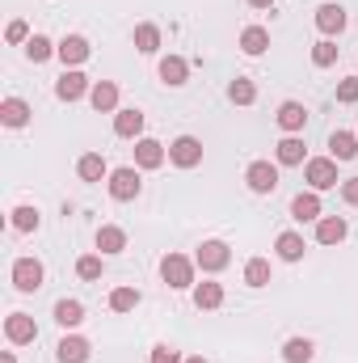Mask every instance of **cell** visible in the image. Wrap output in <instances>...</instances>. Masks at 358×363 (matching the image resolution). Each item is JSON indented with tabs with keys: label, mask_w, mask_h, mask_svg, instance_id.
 I'll use <instances>...</instances> for the list:
<instances>
[{
	"label": "cell",
	"mask_w": 358,
	"mask_h": 363,
	"mask_svg": "<svg viewBox=\"0 0 358 363\" xmlns=\"http://www.w3.org/2000/svg\"><path fill=\"white\" fill-rule=\"evenodd\" d=\"M304 182H308L312 190H333V186H337V161L312 157V161L304 165Z\"/></svg>",
	"instance_id": "obj_1"
},
{
	"label": "cell",
	"mask_w": 358,
	"mask_h": 363,
	"mask_svg": "<svg viewBox=\"0 0 358 363\" xmlns=\"http://www.w3.org/2000/svg\"><path fill=\"white\" fill-rule=\"evenodd\" d=\"M161 274H165V283L169 287H194V262L190 258H181V254H165V262H161Z\"/></svg>",
	"instance_id": "obj_2"
},
{
	"label": "cell",
	"mask_w": 358,
	"mask_h": 363,
	"mask_svg": "<svg viewBox=\"0 0 358 363\" xmlns=\"http://www.w3.org/2000/svg\"><path fill=\"white\" fill-rule=\"evenodd\" d=\"M194 262H198L207 274H215V271H224V267L232 262V250H228L224 241H202L198 254H194Z\"/></svg>",
	"instance_id": "obj_3"
},
{
	"label": "cell",
	"mask_w": 358,
	"mask_h": 363,
	"mask_svg": "<svg viewBox=\"0 0 358 363\" xmlns=\"http://www.w3.org/2000/svg\"><path fill=\"white\" fill-rule=\"evenodd\" d=\"M13 287L17 291H38L42 287V262L38 258H17L13 262Z\"/></svg>",
	"instance_id": "obj_4"
},
{
	"label": "cell",
	"mask_w": 358,
	"mask_h": 363,
	"mask_svg": "<svg viewBox=\"0 0 358 363\" xmlns=\"http://www.w3.org/2000/svg\"><path fill=\"white\" fill-rule=\"evenodd\" d=\"M245 182H249L253 194H274V190H278V165H270V161H253L249 174H245Z\"/></svg>",
	"instance_id": "obj_5"
},
{
	"label": "cell",
	"mask_w": 358,
	"mask_h": 363,
	"mask_svg": "<svg viewBox=\"0 0 358 363\" xmlns=\"http://www.w3.org/2000/svg\"><path fill=\"white\" fill-rule=\"evenodd\" d=\"M4 338H8L13 347H25V342H34V338H38V325H34V317H25V313H13V317H4Z\"/></svg>",
	"instance_id": "obj_6"
},
{
	"label": "cell",
	"mask_w": 358,
	"mask_h": 363,
	"mask_svg": "<svg viewBox=\"0 0 358 363\" xmlns=\"http://www.w3.org/2000/svg\"><path fill=\"white\" fill-rule=\"evenodd\" d=\"M169 161L181 165V169H194V165L202 161V144H198L194 135H178V140L169 144Z\"/></svg>",
	"instance_id": "obj_7"
},
{
	"label": "cell",
	"mask_w": 358,
	"mask_h": 363,
	"mask_svg": "<svg viewBox=\"0 0 358 363\" xmlns=\"http://www.w3.org/2000/svg\"><path fill=\"white\" fill-rule=\"evenodd\" d=\"M139 186H144V182H139V174H135L131 165H122V169L110 174V194H114L118 203H131V199L139 194Z\"/></svg>",
	"instance_id": "obj_8"
},
{
	"label": "cell",
	"mask_w": 358,
	"mask_h": 363,
	"mask_svg": "<svg viewBox=\"0 0 358 363\" xmlns=\"http://www.w3.org/2000/svg\"><path fill=\"white\" fill-rule=\"evenodd\" d=\"M85 93H89V77L76 72V68L55 81V97H59V101H76V97H85Z\"/></svg>",
	"instance_id": "obj_9"
},
{
	"label": "cell",
	"mask_w": 358,
	"mask_h": 363,
	"mask_svg": "<svg viewBox=\"0 0 358 363\" xmlns=\"http://www.w3.org/2000/svg\"><path fill=\"white\" fill-rule=\"evenodd\" d=\"M316 30L329 34V38L342 34V30H346V9H342V4H321V9H316Z\"/></svg>",
	"instance_id": "obj_10"
},
{
	"label": "cell",
	"mask_w": 358,
	"mask_h": 363,
	"mask_svg": "<svg viewBox=\"0 0 358 363\" xmlns=\"http://www.w3.org/2000/svg\"><path fill=\"white\" fill-rule=\"evenodd\" d=\"M135 165L139 169H161L165 165V144L161 140H139L135 144Z\"/></svg>",
	"instance_id": "obj_11"
},
{
	"label": "cell",
	"mask_w": 358,
	"mask_h": 363,
	"mask_svg": "<svg viewBox=\"0 0 358 363\" xmlns=\"http://www.w3.org/2000/svg\"><path fill=\"white\" fill-rule=\"evenodd\" d=\"M316 241L321 245H342L346 241V220L342 216H321L316 220Z\"/></svg>",
	"instance_id": "obj_12"
},
{
	"label": "cell",
	"mask_w": 358,
	"mask_h": 363,
	"mask_svg": "<svg viewBox=\"0 0 358 363\" xmlns=\"http://www.w3.org/2000/svg\"><path fill=\"white\" fill-rule=\"evenodd\" d=\"M89 101L97 114H110V110H118V85L114 81H97L89 89Z\"/></svg>",
	"instance_id": "obj_13"
},
{
	"label": "cell",
	"mask_w": 358,
	"mask_h": 363,
	"mask_svg": "<svg viewBox=\"0 0 358 363\" xmlns=\"http://www.w3.org/2000/svg\"><path fill=\"white\" fill-rule=\"evenodd\" d=\"M291 216H295L299 224H308V220H321V199H316V190H304V194H295V199H291Z\"/></svg>",
	"instance_id": "obj_14"
},
{
	"label": "cell",
	"mask_w": 358,
	"mask_h": 363,
	"mask_svg": "<svg viewBox=\"0 0 358 363\" xmlns=\"http://www.w3.org/2000/svg\"><path fill=\"white\" fill-rule=\"evenodd\" d=\"M304 123H308V110H304L299 101H282V106H278V127H282V131L295 135V131H304Z\"/></svg>",
	"instance_id": "obj_15"
},
{
	"label": "cell",
	"mask_w": 358,
	"mask_h": 363,
	"mask_svg": "<svg viewBox=\"0 0 358 363\" xmlns=\"http://www.w3.org/2000/svg\"><path fill=\"white\" fill-rule=\"evenodd\" d=\"M59 60H64V64H72V68H76V64H85V60H89V43H85L81 34H68V38L59 43Z\"/></svg>",
	"instance_id": "obj_16"
},
{
	"label": "cell",
	"mask_w": 358,
	"mask_h": 363,
	"mask_svg": "<svg viewBox=\"0 0 358 363\" xmlns=\"http://www.w3.org/2000/svg\"><path fill=\"white\" fill-rule=\"evenodd\" d=\"M0 123H4V127H25V123H30V106H25L21 97H4V106H0Z\"/></svg>",
	"instance_id": "obj_17"
},
{
	"label": "cell",
	"mask_w": 358,
	"mask_h": 363,
	"mask_svg": "<svg viewBox=\"0 0 358 363\" xmlns=\"http://www.w3.org/2000/svg\"><path fill=\"white\" fill-rule=\"evenodd\" d=\"M114 131H118L122 140H135V135L144 131V114H139V110H114Z\"/></svg>",
	"instance_id": "obj_18"
},
{
	"label": "cell",
	"mask_w": 358,
	"mask_h": 363,
	"mask_svg": "<svg viewBox=\"0 0 358 363\" xmlns=\"http://www.w3.org/2000/svg\"><path fill=\"white\" fill-rule=\"evenodd\" d=\"M274 157H278V165H308V161H304L308 152H304V140H299V135H287V140L274 148Z\"/></svg>",
	"instance_id": "obj_19"
},
{
	"label": "cell",
	"mask_w": 358,
	"mask_h": 363,
	"mask_svg": "<svg viewBox=\"0 0 358 363\" xmlns=\"http://www.w3.org/2000/svg\"><path fill=\"white\" fill-rule=\"evenodd\" d=\"M97 250H101V254H122V250H127V233L114 228V224L97 228Z\"/></svg>",
	"instance_id": "obj_20"
},
{
	"label": "cell",
	"mask_w": 358,
	"mask_h": 363,
	"mask_svg": "<svg viewBox=\"0 0 358 363\" xmlns=\"http://www.w3.org/2000/svg\"><path fill=\"white\" fill-rule=\"evenodd\" d=\"M55 321H59L64 330H76V325L85 321V304H81V300H59V304H55Z\"/></svg>",
	"instance_id": "obj_21"
},
{
	"label": "cell",
	"mask_w": 358,
	"mask_h": 363,
	"mask_svg": "<svg viewBox=\"0 0 358 363\" xmlns=\"http://www.w3.org/2000/svg\"><path fill=\"white\" fill-rule=\"evenodd\" d=\"M329 148H333V161H354L358 157V135H350V131H333Z\"/></svg>",
	"instance_id": "obj_22"
},
{
	"label": "cell",
	"mask_w": 358,
	"mask_h": 363,
	"mask_svg": "<svg viewBox=\"0 0 358 363\" xmlns=\"http://www.w3.org/2000/svg\"><path fill=\"white\" fill-rule=\"evenodd\" d=\"M55 351H59V363H85V359H89V342H85V338H76V334H72V338H64Z\"/></svg>",
	"instance_id": "obj_23"
},
{
	"label": "cell",
	"mask_w": 358,
	"mask_h": 363,
	"mask_svg": "<svg viewBox=\"0 0 358 363\" xmlns=\"http://www.w3.org/2000/svg\"><path fill=\"white\" fill-rule=\"evenodd\" d=\"M185 77H190V68H185L181 55H165L161 60V81L165 85H185Z\"/></svg>",
	"instance_id": "obj_24"
},
{
	"label": "cell",
	"mask_w": 358,
	"mask_h": 363,
	"mask_svg": "<svg viewBox=\"0 0 358 363\" xmlns=\"http://www.w3.org/2000/svg\"><path fill=\"white\" fill-rule=\"evenodd\" d=\"M76 174H81L85 182H101L105 174H110V169H105V157H101V152H85L81 165H76Z\"/></svg>",
	"instance_id": "obj_25"
},
{
	"label": "cell",
	"mask_w": 358,
	"mask_h": 363,
	"mask_svg": "<svg viewBox=\"0 0 358 363\" xmlns=\"http://www.w3.org/2000/svg\"><path fill=\"white\" fill-rule=\"evenodd\" d=\"M266 47H270V34L262 26H249V30L241 34V51H245V55H262Z\"/></svg>",
	"instance_id": "obj_26"
},
{
	"label": "cell",
	"mask_w": 358,
	"mask_h": 363,
	"mask_svg": "<svg viewBox=\"0 0 358 363\" xmlns=\"http://www.w3.org/2000/svg\"><path fill=\"white\" fill-rule=\"evenodd\" d=\"M25 55H30L34 64H42V60H51V55H59V47H51V38H47V34H30Z\"/></svg>",
	"instance_id": "obj_27"
},
{
	"label": "cell",
	"mask_w": 358,
	"mask_h": 363,
	"mask_svg": "<svg viewBox=\"0 0 358 363\" xmlns=\"http://www.w3.org/2000/svg\"><path fill=\"white\" fill-rule=\"evenodd\" d=\"M278 258L282 262H299L304 258V237L299 233H282L278 237Z\"/></svg>",
	"instance_id": "obj_28"
},
{
	"label": "cell",
	"mask_w": 358,
	"mask_h": 363,
	"mask_svg": "<svg viewBox=\"0 0 358 363\" xmlns=\"http://www.w3.org/2000/svg\"><path fill=\"white\" fill-rule=\"evenodd\" d=\"M194 304L198 308H219L224 304V287L219 283H198L194 287Z\"/></svg>",
	"instance_id": "obj_29"
},
{
	"label": "cell",
	"mask_w": 358,
	"mask_h": 363,
	"mask_svg": "<svg viewBox=\"0 0 358 363\" xmlns=\"http://www.w3.org/2000/svg\"><path fill=\"white\" fill-rule=\"evenodd\" d=\"M135 47H139L144 55H152V51L161 47V30H156L152 21H144V26H135Z\"/></svg>",
	"instance_id": "obj_30"
},
{
	"label": "cell",
	"mask_w": 358,
	"mask_h": 363,
	"mask_svg": "<svg viewBox=\"0 0 358 363\" xmlns=\"http://www.w3.org/2000/svg\"><path fill=\"white\" fill-rule=\"evenodd\" d=\"M110 308H114V313L139 308V291H135V287H114V291H110Z\"/></svg>",
	"instance_id": "obj_31"
},
{
	"label": "cell",
	"mask_w": 358,
	"mask_h": 363,
	"mask_svg": "<svg viewBox=\"0 0 358 363\" xmlns=\"http://www.w3.org/2000/svg\"><path fill=\"white\" fill-rule=\"evenodd\" d=\"M245 283H249V287H266L270 283V262L266 258H249V267H245Z\"/></svg>",
	"instance_id": "obj_32"
},
{
	"label": "cell",
	"mask_w": 358,
	"mask_h": 363,
	"mask_svg": "<svg viewBox=\"0 0 358 363\" xmlns=\"http://www.w3.org/2000/svg\"><path fill=\"white\" fill-rule=\"evenodd\" d=\"M282 359L287 363H308L312 359V342H308V338H291V342L282 347Z\"/></svg>",
	"instance_id": "obj_33"
},
{
	"label": "cell",
	"mask_w": 358,
	"mask_h": 363,
	"mask_svg": "<svg viewBox=\"0 0 358 363\" xmlns=\"http://www.w3.org/2000/svg\"><path fill=\"white\" fill-rule=\"evenodd\" d=\"M312 64H316V68H329V64H337V43H333V38H321V43L312 47Z\"/></svg>",
	"instance_id": "obj_34"
},
{
	"label": "cell",
	"mask_w": 358,
	"mask_h": 363,
	"mask_svg": "<svg viewBox=\"0 0 358 363\" xmlns=\"http://www.w3.org/2000/svg\"><path fill=\"white\" fill-rule=\"evenodd\" d=\"M228 97H232L236 106H253V97H258V89H253V81H245V77H236V81L228 85Z\"/></svg>",
	"instance_id": "obj_35"
},
{
	"label": "cell",
	"mask_w": 358,
	"mask_h": 363,
	"mask_svg": "<svg viewBox=\"0 0 358 363\" xmlns=\"http://www.w3.org/2000/svg\"><path fill=\"white\" fill-rule=\"evenodd\" d=\"M13 228L17 233H34L38 228V207H17L13 211Z\"/></svg>",
	"instance_id": "obj_36"
},
{
	"label": "cell",
	"mask_w": 358,
	"mask_h": 363,
	"mask_svg": "<svg viewBox=\"0 0 358 363\" xmlns=\"http://www.w3.org/2000/svg\"><path fill=\"white\" fill-rule=\"evenodd\" d=\"M76 274H81V279H101V258H97V254H85V258L76 262Z\"/></svg>",
	"instance_id": "obj_37"
},
{
	"label": "cell",
	"mask_w": 358,
	"mask_h": 363,
	"mask_svg": "<svg viewBox=\"0 0 358 363\" xmlns=\"http://www.w3.org/2000/svg\"><path fill=\"white\" fill-rule=\"evenodd\" d=\"M337 101H346V106L358 101V77H346V81L337 85Z\"/></svg>",
	"instance_id": "obj_38"
},
{
	"label": "cell",
	"mask_w": 358,
	"mask_h": 363,
	"mask_svg": "<svg viewBox=\"0 0 358 363\" xmlns=\"http://www.w3.org/2000/svg\"><path fill=\"white\" fill-rule=\"evenodd\" d=\"M4 38H8V43H30V30H25V21H8Z\"/></svg>",
	"instance_id": "obj_39"
},
{
	"label": "cell",
	"mask_w": 358,
	"mask_h": 363,
	"mask_svg": "<svg viewBox=\"0 0 358 363\" xmlns=\"http://www.w3.org/2000/svg\"><path fill=\"white\" fill-rule=\"evenodd\" d=\"M152 363H181V355L169 347V342H161V347L152 351Z\"/></svg>",
	"instance_id": "obj_40"
},
{
	"label": "cell",
	"mask_w": 358,
	"mask_h": 363,
	"mask_svg": "<svg viewBox=\"0 0 358 363\" xmlns=\"http://www.w3.org/2000/svg\"><path fill=\"white\" fill-rule=\"evenodd\" d=\"M342 199H346V203H354V207H358V178L342 182Z\"/></svg>",
	"instance_id": "obj_41"
},
{
	"label": "cell",
	"mask_w": 358,
	"mask_h": 363,
	"mask_svg": "<svg viewBox=\"0 0 358 363\" xmlns=\"http://www.w3.org/2000/svg\"><path fill=\"white\" fill-rule=\"evenodd\" d=\"M249 4H253V9H270V4H274V0H249Z\"/></svg>",
	"instance_id": "obj_42"
},
{
	"label": "cell",
	"mask_w": 358,
	"mask_h": 363,
	"mask_svg": "<svg viewBox=\"0 0 358 363\" xmlns=\"http://www.w3.org/2000/svg\"><path fill=\"white\" fill-rule=\"evenodd\" d=\"M0 363H17V359H13V351H4V355H0Z\"/></svg>",
	"instance_id": "obj_43"
},
{
	"label": "cell",
	"mask_w": 358,
	"mask_h": 363,
	"mask_svg": "<svg viewBox=\"0 0 358 363\" xmlns=\"http://www.w3.org/2000/svg\"><path fill=\"white\" fill-rule=\"evenodd\" d=\"M185 363H207V359H202V355H194V359H185Z\"/></svg>",
	"instance_id": "obj_44"
}]
</instances>
